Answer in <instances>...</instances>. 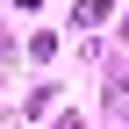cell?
Listing matches in <instances>:
<instances>
[{
  "label": "cell",
  "mask_w": 129,
  "mask_h": 129,
  "mask_svg": "<svg viewBox=\"0 0 129 129\" xmlns=\"http://www.w3.org/2000/svg\"><path fill=\"white\" fill-rule=\"evenodd\" d=\"M57 129H79V122H72V115H64V122H57Z\"/></svg>",
  "instance_id": "6da1fadb"
}]
</instances>
